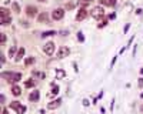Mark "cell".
<instances>
[{"label": "cell", "instance_id": "obj_27", "mask_svg": "<svg viewBox=\"0 0 143 114\" xmlns=\"http://www.w3.org/2000/svg\"><path fill=\"white\" fill-rule=\"evenodd\" d=\"M0 40H2V46H3L4 43H6V34H4V33H2V36H0Z\"/></svg>", "mask_w": 143, "mask_h": 114}, {"label": "cell", "instance_id": "obj_31", "mask_svg": "<svg viewBox=\"0 0 143 114\" xmlns=\"http://www.w3.org/2000/svg\"><path fill=\"white\" fill-rule=\"evenodd\" d=\"M142 11H143L142 9H137V10H136V14H142Z\"/></svg>", "mask_w": 143, "mask_h": 114}, {"label": "cell", "instance_id": "obj_12", "mask_svg": "<svg viewBox=\"0 0 143 114\" xmlns=\"http://www.w3.org/2000/svg\"><path fill=\"white\" fill-rule=\"evenodd\" d=\"M23 56H25V49H23V47H20V49L17 50V53H16L14 60H16V61H20L21 59H23Z\"/></svg>", "mask_w": 143, "mask_h": 114}, {"label": "cell", "instance_id": "obj_18", "mask_svg": "<svg viewBox=\"0 0 143 114\" xmlns=\"http://www.w3.org/2000/svg\"><path fill=\"white\" fill-rule=\"evenodd\" d=\"M107 24V20L106 19H99V24H97V27H104V26Z\"/></svg>", "mask_w": 143, "mask_h": 114}, {"label": "cell", "instance_id": "obj_22", "mask_svg": "<svg viewBox=\"0 0 143 114\" xmlns=\"http://www.w3.org/2000/svg\"><path fill=\"white\" fill-rule=\"evenodd\" d=\"M56 34V32H54V30H52V32H44L42 34V37H49V36H54Z\"/></svg>", "mask_w": 143, "mask_h": 114}, {"label": "cell", "instance_id": "obj_4", "mask_svg": "<svg viewBox=\"0 0 143 114\" xmlns=\"http://www.w3.org/2000/svg\"><path fill=\"white\" fill-rule=\"evenodd\" d=\"M43 51L47 54V56H52L54 53V43L53 41H47L44 46H43Z\"/></svg>", "mask_w": 143, "mask_h": 114}, {"label": "cell", "instance_id": "obj_7", "mask_svg": "<svg viewBox=\"0 0 143 114\" xmlns=\"http://www.w3.org/2000/svg\"><path fill=\"white\" fill-rule=\"evenodd\" d=\"M26 14H27V17H36V14H37V9L34 6H27L26 9Z\"/></svg>", "mask_w": 143, "mask_h": 114}, {"label": "cell", "instance_id": "obj_9", "mask_svg": "<svg viewBox=\"0 0 143 114\" xmlns=\"http://www.w3.org/2000/svg\"><path fill=\"white\" fill-rule=\"evenodd\" d=\"M39 97H40V93L37 91V90H34V91H32L30 94H29V100L33 101V103H36V101L39 100Z\"/></svg>", "mask_w": 143, "mask_h": 114}, {"label": "cell", "instance_id": "obj_33", "mask_svg": "<svg viewBox=\"0 0 143 114\" xmlns=\"http://www.w3.org/2000/svg\"><path fill=\"white\" fill-rule=\"evenodd\" d=\"M139 86H140V87L143 86V78H139Z\"/></svg>", "mask_w": 143, "mask_h": 114}, {"label": "cell", "instance_id": "obj_3", "mask_svg": "<svg viewBox=\"0 0 143 114\" xmlns=\"http://www.w3.org/2000/svg\"><path fill=\"white\" fill-rule=\"evenodd\" d=\"M90 14H92V17H94V19H102L103 17V14H104V9L102 6H96V7H93L92 9Z\"/></svg>", "mask_w": 143, "mask_h": 114}, {"label": "cell", "instance_id": "obj_24", "mask_svg": "<svg viewBox=\"0 0 143 114\" xmlns=\"http://www.w3.org/2000/svg\"><path fill=\"white\" fill-rule=\"evenodd\" d=\"M14 53H17V51H16V47L11 46V49L9 50V57H13V56H14Z\"/></svg>", "mask_w": 143, "mask_h": 114}, {"label": "cell", "instance_id": "obj_37", "mask_svg": "<svg viewBox=\"0 0 143 114\" xmlns=\"http://www.w3.org/2000/svg\"><path fill=\"white\" fill-rule=\"evenodd\" d=\"M140 97H142V98H143V93H142V94H140Z\"/></svg>", "mask_w": 143, "mask_h": 114}, {"label": "cell", "instance_id": "obj_14", "mask_svg": "<svg viewBox=\"0 0 143 114\" xmlns=\"http://www.w3.org/2000/svg\"><path fill=\"white\" fill-rule=\"evenodd\" d=\"M11 94H13V96H20L21 94V90H20V87H19V86H13V87H11Z\"/></svg>", "mask_w": 143, "mask_h": 114}, {"label": "cell", "instance_id": "obj_13", "mask_svg": "<svg viewBox=\"0 0 143 114\" xmlns=\"http://www.w3.org/2000/svg\"><path fill=\"white\" fill-rule=\"evenodd\" d=\"M99 3L102 4V6H114L116 4V0H99Z\"/></svg>", "mask_w": 143, "mask_h": 114}, {"label": "cell", "instance_id": "obj_26", "mask_svg": "<svg viewBox=\"0 0 143 114\" xmlns=\"http://www.w3.org/2000/svg\"><path fill=\"white\" fill-rule=\"evenodd\" d=\"M77 39H79V41H85V37H83V33L82 32L77 33Z\"/></svg>", "mask_w": 143, "mask_h": 114}, {"label": "cell", "instance_id": "obj_21", "mask_svg": "<svg viewBox=\"0 0 143 114\" xmlns=\"http://www.w3.org/2000/svg\"><path fill=\"white\" fill-rule=\"evenodd\" d=\"M20 106H21V104L19 103V101H11V103H10V107H11V108H14V110H17Z\"/></svg>", "mask_w": 143, "mask_h": 114}, {"label": "cell", "instance_id": "obj_17", "mask_svg": "<svg viewBox=\"0 0 143 114\" xmlns=\"http://www.w3.org/2000/svg\"><path fill=\"white\" fill-rule=\"evenodd\" d=\"M57 93H59V86H54L53 90H52V91H50L49 94H47V96H49V97H53V96H56Z\"/></svg>", "mask_w": 143, "mask_h": 114}, {"label": "cell", "instance_id": "obj_19", "mask_svg": "<svg viewBox=\"0 0 143 114\" xmlns=\"http://www.w3.org/2000/svg\"><path fill=\"white\" fill-rule=\"evenodd\" d=\"M33 63H34V57H27V59H26V61H25L26 66H32Z\"/></svg>", "mask_w": 143, "mask_h": 114}, {"label": "cell", "instance_id": "obj_8", "mask_svg": "<svg viewBox=\"0 0 143 114\" xmlns=\"http://www.w3.org/2000/svg\"><path fill=\"white\" fill-rule=\"evenodd\" d=\"M86 17H87V10H86V9H80V10L77 11L76 20H77V21H82V20H85Z\"/></svg>", "mask_w": 143, "mask_h": 114}, {"label": "cell", "instance_id": "obj_2", "mask_svg": "<svg viewBox=\"0 0 143 114\" xmlns=\"http://www.w3.org/2000/svg\"><path fill=\"white\" fill-rule=\"evenodd\" d=\"M10 21H11V17H10L9 10L2 7V10H0V23L3 26H6V24H10Z\"/></svg>", "mask_w": 143, "mask_h": 114}, {"label": "cell", "instance_id": "obj_5", "mask_svg": "<svg viewBox=\"0 0 143 114\" xmlns=\"http://www.w3.org/2000/svg\"><path fill=\"white\" fill-rule=\"evenodd\" d=\"M69 54H70V50H69V47L63 46L59 49V51H57V57L59 59H64V57H67Z\"/></svg>", "mask_w": 143, "mask_h": 114}, {"label": "cell", "instance_id": "obj_11", "mask_svg": "<svg viewBox=\"0 0 143 114\" xmlns=\"http://www.w3.org/2000/svg\"><path fill=\"white\" fill-rule=\"evenodd\" d=\"M37 20H39V23H43V24H49V17H47V14H46V13L39 14Z\"/></svg>", "mask_w": 143, "mask_h": 114}, {"label": "cell", "instance_id": "obj_20", "mask_svg": "<svg viewBox=\"0 0 143 114\" xmlns=\"http://www.w3.org/2000/svg\"><path fill=\"white\" fill-rule=\"evenodd\" d=\"M11 9H13V10L16 11V13H20V6H19V3H16V2H14V3L11 4Z\"/></svg>", "mask_w": 143, "mask_h": 114}, {"label": "cell", "instance_id": "obj_6", "mask_svg": "<svg viewBox=\"0 0 143 114\" xmlns=\"http://www.w3.org/2000/svg\"><path fill=\"white\" fill-rule=\"evenodd\" d=\"M63 16H64L63 9H56V10H53V13H52L53 20H60V19H63Z\"/></svg>", "mask_w": 143, "mask_h": 114}, {"label": "cell", "instance_id": "obj_32", "mask_svg": "<svg viewBox=\"0 0 143 114\" xmlns=\"http://www.w3.org/2000/svg\"><path fill=\"white\" fill-rule=\"evenodd\" d=\"M129 27H130V24H126V27H125V33H127V30H129Z\"/></svg>", "mask_w": 143, "mask_h": 114}, {"label": "cell", "instance_id": "obj_23", "mask_svg": "<svg viewBox=\"0 0 143 114\" xmlns=\"http://www.w3.org/2000/svg\"><path fill=\"white\" fill-rule=\"evenodd\" d=\"M25 86H26V87H29V89H30V87H34V81L30 78V80H27V81L25 83Z\"/></svg>", "mask_w": 143, "mask_h": 114}, {"label": "cell", "instance_id": "obj_29", "mask_svg": "<svg viewBox=\"0 0 143 114\" xmlns=\"http://www.w3.org/2000/svg\"><path fill=\"white\" fill-rule=\"evenodd\" d=\"M83 106H85V107H87V106H89V100H83Z\"/></svg>", "mask_w": 143, "mask_h": 114}, {"label": "cell", "instance_id": "obj_25", "mask_svg": "<svg viewBox=\"0 0 143 114\" xmlns=\"http://www.w3.org/2000/svg\"><path fill=\"white\" fill-rule=\"evenodd\" d=\"M16 111H17V114H25V111H26V107H25V106H20V107H19V108H17V110H16Z\"/></svg>", "mask_w": 143, "mask_h": 114}, {"label": "cell", "instance_id": "obj_36", "mask_svg": "<svg viewBox=\"0 0 143 114\" xmlns=\"http://www.w3.org/2000/svg\"><path fill=\"white\" fill-rule=\"evenodd\" d=\"M39 2H42V3H43V2H46V0H39Z\"/></svg>", "mask_w": 143, "mask_h": 114}, {"label": "cell", "instance_id": "obj_28", "mask_svg": "<svg viewBox=\"0 0 143 114\" xmlns=\"http://www.w3.org/2000/svg\"><path fill=\"white\" fill-rule=\"evenodd\" d=\"M75 7V3H69L67 6H66V10H70V9H73Z\"/></svg>", "mask_w": 143, "mask_h": 114}, {"label": "cell", "instance_id": "obj_34", "mask_svg": "<svg viewBox=\"0 0 143 114\" xmlns=\"http://www.w3.org/2000/svg\"><path fill=\"white\" fill-rule=\"evenodd\" d=\"M83 3H90V2H93V0H82Z\"/></svg>", "mask_w": 143, "mask_h": 114}, {"label": "cell", "instance_id": "obj_35", "mask_svg": "<svg viewBox=\"0 0 143 114\" xmlns=\"http://www.w3.org/2000/svg\"><path fill=\"white\" fill-rule=\"evenodd\" d=\"M3 114H7V110H3Z\"/></svg>", "mask_w": 143, "mask_h": 114}, {"label": "cell", "instance_id": "obj_15", "mask_svg": "<svg viewBox=\"0 0 143 114\" xmlns=\"http://www.w3.org/2000/svg\"><path fill=\"white\" fill-rule=\"evenodd\" d=\"M56 77L59 78V80L66 77V73H64V70H62V68H57V70H56Z\"/></svg>", "mask_w": 143, "mask_h": 114}, {"label": "cell", "instance_id": "obj_16", "mask_svg": "<svg viewBox=\"0 0 143 114\" xmlns=\"http://www.w3.org/2000/svg\"><path fill=\"white\" fill-rule=\"evenodd\" d=\"M33 76H34V77H39V78H44L46 77V74H44V73H43V71H33Z\"/></svg>", "mask_w": 143, "mask_h": 114}, {"label": "cell", "instance_id": "obj_1", "mask_svg": "<svg viewBox=\"0 0 143 114\" xmlns=\"http://www.w3.org/2000/svg\"><path fill=\"white\" fill-rule=\"evenodd\" d=\"M2 76H3V78H6L9 83H17L19 80L21 78L20 73H13V71H9V73H7V71H4Z\"/></svg>", "mask_w": 143, "mask_h": 114}, {"label": "cell", "instance_id": "obj_10", "mask_svg": "<svg viewBox=\"0 0 143 114\" xmlns=\"http://www.w3.org/2000/svg\"><path fill=\"white\" fill-rule=\"evenodd\" d=\"M60 103H62V100L57 98V100H54V101H52V103H49L47 108H49V110H54V108H57V107L60 106Z\"/></svg>", "mask_w": 143, "mask_h": 114}, {"label": "cell", "instance_id": "obj_30", "mask_svg": "<svg viewBox=\"0 0 143 114\" xmlns=\"http://www.w3.org/2000/svg\"><path fill=\"white\" fill-rule=\"evenodd\" d=\"M114 17H116V14H114V13L109 14V19H110V20H112V19H114Z\"/></svg>", "mask_w": 143, "mask_h": 114}]
</instances>
